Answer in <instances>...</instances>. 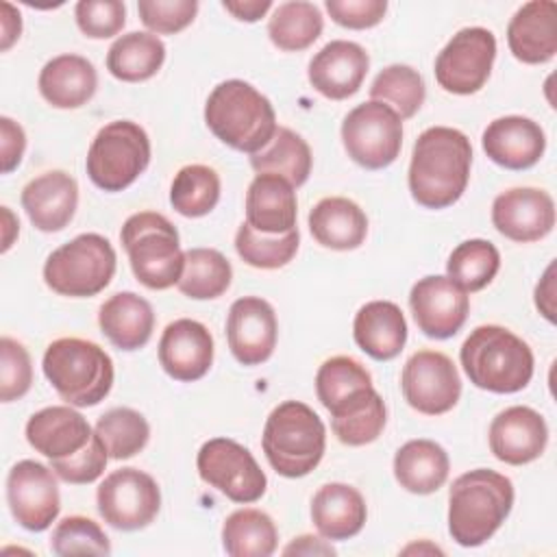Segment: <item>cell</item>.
Segmentation results:
<instances>
[{"label": "cell", "instance_id": "1", "mask_svg": "<svg viewBox=\"0 0 557 557\" xmlns=\"http://www.w3.org/2000/svg\"><path fill=\"white\" fill-rule=\"evenodd\" d=\"M472 165L470 139L450 126L422 131L411 150L409 191L426 209H446L468 187Z\"/></svg>", "mask_w": 557, "mask_h": 557}, {"label": "cell", "instance_id": "2", "mask_svg": "<svg viewBox=\"0 0 557 557\" xmlns=\"http://www.w3.org/2000/svg\"><path fill=\"white\" fill-rule=\"evenodd\" d=\"M513 507V483L490 468L459 474L448 492V533L466 548L485 544Z\"/></svg>", "mask_w": 557, "mask_h": 557}, {"label": "cell", "instance_id": "3", "mask_svg": "<svg viewBox=\"0 0 557 557\" xmlns=\"http://www.w3.org/2000/svg\"><path fill=\"white\" fill-rule=\"evenodd\" d=\"M205 122L222 144L246 154L261 152L278 128L272 102L239 78L213 87L205 102Z\"/></svg>", "mask_w": 557, "mask_h": 557}, {"label": "cell", "instance_id": "4", "mask_svg": "<svg viewBox=\"0 0 557 557\" xmlns=\"http://www.w3.org/2000/svg\"><path fill=\"white\" fill-rule=\"evenodd\" d=\"M459 359L470 383L494 394L524 389L535 366L529 344L498 324L476 326L461 344Z\"/></svg>", "mask_w": 557, "mask_h": 557}, {"label": "cell", "instance_id": "5", "mask_svg": "<svg viewBox=\"0 0 557 557\" xmlns=\"http://www.w3.org/2000/svg\"><path fill=\"white\" fill-rule=\"evenodd\" d=\"M261 446L268 463L281 476L300 479L322 461L326 429L309 405L300 400H285L270 411Z\"/></svg>", "mask_w": 557, "mask_h": 557}, {"label": "cell", "instance_id": "6", "mask_svg": "<svg viewBox=\"0 0 557 557\" xmlns=\"http://www.w3.org/2000/svg\"><path fill=\"white\" fill-rule=\"evenodd\" d=\"M41 368L57 394L72 407H94L113 387V361L89 339H54L44 352Z\"/></svg>", "mask_w": 557, "mask_h": 557}, {"label": "cell", "instance_id": "7", "mask_svg": "<svg viewBox=\"0 0 557 557\" xmlns=\"http://www.w3.org/2000/svg\"><path fill=\"white\" fill-rule=\"evenodd\" d=\"M122 246L128 255L135 278L148 289H168L178 283L185 268V252L176 226L157 211L133 213L122 231Z\"/></svg>", "mask_w": 557, "mask_h": 557}, {"label": "cell", "instance_id": "8", "mask_svg": "<svg viewBox=\"0 0 557 557\" xmlns=\"http://www.w3.org/2000/svg\"><path fill=\"white\" fill-rule=\"evenodd\" d=\"M115 265L111 242L98 233H83L48 255L44 281L61 296L89 298L111 283Z\"/></svg>", "mask_w": 557, "mask_h": 557}, {"label": "cell", "instance_id": "9", "mask_svg": "<svg viewBox=\"0 0 557 557\" xmlns=\"http://www.w3.org/2000/svg\"><path fill=\"white\" fill-rule=\"evenodd\" d=\"M150 163L148 133L131 120L104 124L87 152V176L104 191H122L133 185Z\"/></svg>", "mask_w": 557, "mask_h": 557}, {"label": "cell", "instance_id": "10", "mask_svg": "<svg viewBox=\"0 0 557 557\" xmlns=\"http://www.w3.org/2000/svg\"><path fill=\"white\" fill-rule=\"evenodd\" d=\"M342 141L348 157L366 170L392 165L403 148V120L376 100L357 104L342 122Z\"/></svg>", "mask_w": 557, "mask_h": 557}, {"label": "cell", "instance_id": "11", "mask_svg": "<svg viewBox=\"0 0 557 557\" xmlns=\"http://www.w3.org/2000/svg\"><path fill=\"white\" fill-rule=\"evenodd\" d=\"M198 474L233 503H255L265 494L268 479L252 453L235 440L213 437L196 457Z\"/></svg>", "mask_w": 557, "mask_h": 557}, {"label": "cell", "instance_id": "12", "mask_svg": "<svg viewBox=\"0 0 557 557\" xmlns=\"http://www.w3.org/2000/svg\"><path fill=\"white\" fill-rule=\"evenodd\" d=\"M98 513L107 524L120 531L148 527L161 507L157 481L137 468H120L104 476L96 492Z\"/></svg>", "mask_w": 557, "mask_h": 557}, {"label": "cell", "instance_id": "13", "mask_svg": "<svg viewBox=\"0 0 557 557\" xmlns=\"http://www.w3.org/2000/svg\"><path fill=\"white\" fill-rule=\"evenodd\" d=\"M496 59V37L483 26H468L453 35L435 59V81L448 94H476L490 78Z\"/></svg>", "mask_w": 557, "mask_h": 557}, {"label": "cell", "instance_id": "14", "mask_svg": "<svg viewBox=\"0 0 557 557\" xmlns=\"http://www.w3.org/2000/svg\"><path fill=\"white\" fill-rule=\"evenodd\" d=\"M400 389L416 411L442 416L457 405L461 379L448 355L440 350H418L403 366Z\"/></svg>", "mask_w": 557, "mask_h": 557}, {"label": "cell", "instance_id": "15", "mask_svg": "<svg viewBox=\"0 0 557 557\" xmlns=\"http://www.w3.org/2000/svg\"><path fill=\"white\" fill-rule=\"evenodd\" d=\"M7 500L11 516L26 531H46L61 511L54 470L33 459L17 461L7 476Z\"/></svg>", "mask_w": 557, "mask_h": 557}, {"label": "cell", "instance_id": "16", "mask_svg": "<svg viewBox=\"0 0 557 557\" xmlns=\"http://www.w3.org/2000/svg\"><path fill=\"white\" fill-rule=\"evenodd\" d=\"M409 307L418 329L433 339L459 333L470 311L468 292L442 274L420 278L409 292Z\"/></svg>", "mask_w": 557, "mask_h": 557}, {"label": "cell", "instance_id": "17", "mask_svg": "<svg viewBox=\"0 0 557 557\" xmlns=\"http://www.w3.org/2000/svg\"><path fill=\"white\" fill-rule=\"evenodd\" d=\"M492 224L511 242H537L555 226V200L537 187H511L494 198Z\"/></svg>", "mask_w": 557, "mask_h": 557}, {"label": "cell", "instance_id": "18", "mask_svg": "<svg viewBox=\"0 0 557 557\" xmlns=\"http://www.w3.org/2000/svg\"><path fill=\"white\" fill-rule=\"evenodd\" d=\"M276 313L268 300L244 296L231 305L226 339L233 357L242 366H259L268 361L276 348Z\"/></svg>", "mask_w": 557, "mask_h": 557}, {"label": "cell", "instance_id": "19", "mask_svg": "<svg viewBox=\"0 0 557 557\" xmlns=\"http://www.w3.org/2000/svg\"><path fill=\"white\" fill-rule=\"evenodd\" d=\"M159 363L174 381L202 379L213 363V337L209 329L191 318L170 322L159 339Z\"/></svg>", "mask_w": 557, "mask_h": 557}, {"label": "cell", "instance_id": "20", "mask_svg": "<svg viewBox=\"0 0 557 557\" xmlns=\"http://www.w3.org/2000/svg\"><path fill=\"white\" fill-rule=\"evenodd\" d=\"M490 450L509 466H524L542 457L548 444L546 420L531 407L503 409L490 424Z\"/></svg>", "mask_w": 557, "mask_h": 557}, {"label": "cell", "instance_id": "21", "mask_svg": "<svg viewBox=\"0 0 557 557\" xmlns=\"http://www.w3.org/2000/svg\"><path fill=\"white\" fill-rule=\"evenodd\" d=\"M370 57L363 46L346 39L329 41L309 61L311 87L331 100H346L355 96L368 74Z\"/></svg>", "mask_w": 557, "mask_h": 557}, {"label": "cell", "instance_id": "22", "mask_svg": "<svg viewBox=\"0 0 557 557\" xmlns=\"http://www.w3.org/2000/svg\"><path fill=\"white\" fill-rule=\"evenodd\" d=\"M481 146L483 152L500 168L529 170L542 159L546 150V135L531 117L505 115L487 124Z\"/></svg>", "mask_w": 557, "mask_h": 557}, {"label": "cell", "instance_id": "23", "mask_svg": "<svg viewBox=\"0 0 557 557\" xmlns=\"http://www.w3.org/2000/svg\"><path fill=\"white\" fill-rule=\"evenodd\" d=\"M22 207L30 224L44 233L65 228L78 207V183L63 170H48L22 189Z\"/></svg>", "mask_w": 557, "mask_h": 557}, {"label": "cell", "instance_id": "24", "mask_svg": "<svg viewBox=\"0 0 557 557\" xmlns=\"http://www.w3.org/2000/svg\"><path fill=\"white\" fill-rule=\"evenodd\" d=\"M94 431L72 405H52L33 413L26 422L28 444L48 459H67L83 450Z\"/></svg>", "mask_w": 557, "mask_h": 557}, {"label": "cell", "instance_id": "25", "mask_svg": "<svg viewBox=\"0 0 557 557\" xmlns=\"http://www.w3.org/2000/svg\"><path fill=\"white\" fill-rule=\"evenodd\" d=\"M507 44L522 63H548L557 52V4L550 0L522 4L507 26Z\"/></svg>", "mask_w": 557, "mask_h": 557}, {"label": "cell", "instance_id": "26", "mask_svg": "<svg viewBox=\"0 0 557 557\" xmlns=\"http://www.w3.org/2000/svg\"><path fill=\"white\" fill-rule=\"evenodd\" d=\"M296 187L278 174H257L246 191V222L268 235L296 228Z\"/></svg>", "mask_w": 557, "mask_h": 557}, {"label": "cell", "instance_id": "27", "mask_svg": "<svg viewBox=\"0 0 557 557\" xmlns=\"http://www.w3.org/2000/svg\"><path fill=\"white\" fill-rule=\"evenodd\" d=\"M368 518L361 492L348 483H326L311 500V520L322 537L342 542L355 537Z\"/></svg>", "mask_w": 557, "mask_h": 557}, {"label": "cell", "instance_id": "28", "mask_svg": "<svg viewBox=\"0 0 557 557\" xmlns=\"http://www.w3.org/2000/svg\"><path fill=\"white\" fill-rule=\"evenodd\" d=\"M357 346L376 361H389L400 355L407 342V322L400 307L392 300L366 302L352 322Z\"/></svg>", "mask_w": 557, "mask_h": 557}, {"label": "cell", "instance_id": "29", "mask_svg": "<svg viewBox=\"0 0 557 557\" xmlns=\"http://www.w3.org/2000/svg\"><path fill=\"white\" fill-rule=\"evenodd\" d=\"M39 94L57 109H78L91 100L98 74L91 61L81 54L52 57L39 72Z\"/></svg>", "mask_w": 557, "mask_h": 557}, {"label": "cell", "instance_id": "30", "mask_svg": "<svg viewBox=\"0 0 557 557\" xmlns=\"http://www.w3.org/2000/svg\"><path fill=\"white\" fill-rule=\"evenodd\" d=\"M98 324L115 348L137 350L152 337L154 311L150 302L135 292H117L100 305Z\"/></svg>", "mask_w": 557, "mask_h": 557}, {"label": "cell", "instance_id": "31", "mask_svg": "<svg viewBox=\"0 0 557 557\" xmlns=\"http://www.w3.org/2000/svg\"><path fill=\"white\" fill-rule=\"evenodd\" d=\"M309 231L324 248L355 250L366 242L368 218L350 198L329 196L309 211Z\"/></svg>", "mask_w": 557, "mask_h": 557}, {"label": "cell", "instance_id": "32", "mask_svg": "<svg viewBox=\"0 0 557 557\" xmlns=\"http://www.w3.org/2000/svg\"><path fill=\"white\" fill-rule=\"evenodd\" d=\"M448 470V453L433 440H409L394 455V476L411 494L437 492Z\"/></svg>", "mask_w": 557, "mask_h": 557}, {"label": "cell", "instance_id": "33", "mask_svg": "<svg viewBox=\"0 0 557 557\" xmlns=\"http://www.w3.org/2000/svg\"><path fill=\"white\" fill-rule=\"evenodd\" d=\"M331 413V429L346 446H366L374 442L387 422V409L374 387H366L337 405Z\"/></svg>", "mask_w": 557, "mask_h": 557}, {"label": "cell", "instance_id": "34", "mask_svg": "<svg viewBox=\"0 0 557 557\" xmlns=\"http://www.w3.org/2000/svg\"><path fill=\"white\" fill-rule=\"evenodd\" d=\"M165 61V44L152 33H126L117 37L107 52V70L124 83L152 78Z\"/></svg>", "mask_w": 557, "mask_h": 557}, {"label": "cell", "instance_id": "35", "mask_svg": "<svg viewBox=\"0 0 557 557\" xmlns=\"http://www.w3.org/2000/svg\"><path fill=\"white\" fill-rule=\"evenodd\" d=\"M311 148L292 128L278 126L272 141L257 154H250V165L257 174H278L294 187L307 183L311 174Z\"/></svg>", "mask_w": 557, "mask_h": 557}, {"label": "cell", "instance_id": "36", "mask_svg": "<svg viewBox=\"0 0 557 557\" xmlns=\"http://www.w3.org/2000/svg\"><path fill=\"white\" fill-rule=\"evenodd\" d=\"M276 542V524L261 509H237L222 524V546L231 557H268Z\"/></svg>", "mask_w": 557, "mask_h": 557}, {"label": "cell", "instance_id": "37", "mask_svg": "<svg viewBox=\"0 0 557 557\" xmlns=\"http://www.w3.org/2000/svg\"><path fill=\"white\" fill-rule=\"evenodd\" d=\"M324 28V17L313 2L292 0L274 9L268 22L270 41L285 52H298L309 48Z\"/></svg>", "mask_w": 557, "mask_h": 557}, {"label": "cell", "instance_id": "38", "mask_svg": "<svg viewBox=\"0 0 557 557\" xmlns=\"http://www.w3.org/2000/svg\"><path fill=\"white\" fill-rule=\"evenodd\" d=\"M233 278L228 259L215 248L185 250V268L176 283L178 292L194 300H211L222 296Z\"/></svg>", "mask_w": 557, "mask_h": 557}, {"label": "cell", "instance_id": "39", "mask_svg": "<svg viewBox=\"0 0 557 557\" xmlns=\"http://www.w3.org/2000/svg\"><path fill=\"white\" fill-rule=\"evenodd\" d=\"M426 87L418 70L394 63L383 67L370 85V100L392 107L400 120L413 117L424 104Z\"/></svg>", "mask_w": 557, "mask_h": 557}, {"label": "cell", "instance_id": "40", "mask_svg": "<svg viewBox=\"0 0 557 557\" xmlns=\"http://www.w3.org/2000/svg\"><path fill=\"white\" fill-rule=\"evenodd\" d=\"M220 200V176L202 163L185 165L176 172L170 187V202L185 218H202L215 209Z\"/></svg>", "mask_w": 557, "mask_h": 557}, {"label": "cell", "instance_id": "41", "mask_svg": "<svg viewBox=\"0 0 557 557\" xmlns=\"http://www.w3.org/2000/svg\"><path fill=\"white\" fill-rule=\"evenodd\" d=\"M500 268V252L487 239L461 242L446 261L448 278L463 292H479L494 281Z\"/></svg>", "mask_w": 557, "mask_h": 557}, {"label": "cell", "instance_id": "42", "mask_svg": "<svg viewBox=\"0 0 557 557\" xmlns=\"http://www.w3.org/2000/svg\"><path fill=\"white\" fill-rule=\"evenodd\" d=\"M96 435L107 448L109 459L135 457L150 437L146 418L131 407H113L104 411L96 422Z\"/></svg>", "mask_w": 557, "mask_h": 557}, {"label": "cell", "instance_id": "43", "mask_svg": "<svg viewBox=\"0 0 557 557\" xmlns=\"http://www.w3.org/2000/svg\"><path fill=\"white\" fill-rule=\"evenodd\" d=\"M300 244L298 228H292L281 235H268L252 228L248 222L239 224L235 233V250L244 263L259 270H276L287 265Z\"/></svg>", "mask_w": 557, "mask_h": 557}, {"label": "cell", "instance_id": "44", "mask_svg": "<svg viewBox=\"0 0 557 557\" xmlns=\"http://www.w3.org/2000/svg\"><path fill=\"white\" fill-rule=\"evenodd\" d=\"M372 387V376L357 359L337 355L326 359L315 374V394L318 400L333 411L344 400L352 398L361 389Z\"/></svg>", "mask_w": 557, "mask_h": 557}, {"label": "cell", "instance_id": "45", "mask_svg": "<svg viewBox=\"0 0 557 557\" xmlns=\"http://www.w3.org/2000/svg\"><path fill=\"white\" fill-rule=\"evenodd\" d=\"M54 555H109L111 544L100 524L87 516L63 518L50 537Z\"/></svg>", "mask_w": 557, "mask_h": 557}, {"label": "cell", "instance_id": "46", "mask_svg": "<svg viewBox=\"0 0 557 557\" xmlns=\"http://www.w3.org/2000/svg\"><path fill=\"white\" fill-rule=\"evenodd\" d=\"M33 385V366L28 350L13 337L0 339V400L22 398Z\"/></svg>", "mask_w": 557, "mask_h": 557}, {"label": "cell", "instance_id": "47", "mask_svg": "<svg viewBox=\"0 0 557 557\" xmlns=\"http://www.w3.org/2000/svg\"><path fill=\"white\" fill-rule=\"evenodd\" d=\"M139 20L152 35H174L187 28L196 13V0H139L137 2Z\"/></svg>", "mask_w": 557, "mask_h": 557}, {"label": "cell", "instance_id": "48", "mask_svg": "<svg viewBox=\"0 0 557 557\" xmlns=\"http://www.w3.org/2000/svg\"><path fill=\"white\" fill-rule=\"evenodd\" d=\"M74 17L85 37L107 39L124 28L126 7L120 0H81Z\"/></svg>", "mask_w": 557, "mask_h": 557}, {"label": "cell", "instance_id": "49", "mask_svg": "<svg viewBox=\"0 0 557 557\" xmlns=\"http://www.w3.org/2000/svg\"><path fill=\"white\" fill-rule=\"evenodd\" d=\"M107 459H109L107 448L94 431V437L83 450H78L67 459H50V468L61 481L83 485V483H94L104 472Z\"/></svg>", "mask_w": 557, "mask_h": 557}, {"label": "cell", "instance_id": "50", "mask_svg": "<svg viewBox=\"0 0 557 557\" xmlns=\"http://www.w3.org/2000/svg\"><path fill=\"white\" fill-rule=\"evenodd\" d=\"M324 7L335 24L352 30L376 26L387 11L385 0H326Z\"/></svg>", "mask_w": 557, "mask_h": 557}, {"label": "cell", "instance_id": "51", "mask_svg": "<svg viewBox=\"0 0 557 557\" xmlns=\"http://www.w3.org/2000/svg\"><path fill=\"white\" fill-rule=\"evenodd\" d=\"M0 150H2V174H9L13 172L22 157H24V148H26V135H24V128L13 122L11 117L2 115L0 117Z\"/></svg>", "mask_w": 557, "mask_h": 557}, {"label": "cell", "instance_id": "52", "mask_svg": "<svg viewBox=\"0 0 557 557\" xmlns=\"http://www.w3.org/2000/svg\"><path fill=\"white\" fill-rule=\"evenodd\" d=\"M535 307L548 322H555V263L546 268L535 287Z\"/></svg>", "mask_w": 557, "mask_h": 557}, {"label": "cell", "instance_id": "53", "mask_svg": "<svg viewBox=\"0 0 557 557\" xmlns=\"http://www.w3.org/2000/svg\"><path fill=\"white\" fill-rule=\"evenodd\" d=\"M222 7L242 22H257L272 9V2L270 0H224Z\"/></svg>", "mask_w": 557, "mask_h": 557}, {"label": "cell", "instance_id": "54", "mask_svg": "<svg viewBox=\"0 0 557 557\" xmlns=\"http://www.w3.org/2000/svg\"><path fill=\"white\" fill-rule=\"evenodd\" d=\"M285 555H335V548L324 540L315 537V535H300L294 537V542H289L283 548Z\"/></svg>", "mask_w": 557, "mask_h": 557}, {"label": "cell", "instance_id": "55", "mask_svg": "<svg viewBox=\"0 0 557 557\" xmlns=\"http://www.w3.org/2000/svg\"><path fill=\"white\" fill-rule=\"evenodd\" d=\"M22 33V15L11 2H2V50H9L13 41L20 39Z\"/></svg>", "mask_w": 557, "mask_h": 557}, {"label": "cell", "instance_id": "56", "mask_svg": "<svg viewBox=\"0 0 557 557\" xmlns=\"http://www.w3.org/2000/svg\"><path fill=\"white\" fill-rule=\"evenodd\" d=\"M2 220H4V237H2V252H7L13 244V237L20 231V222L13 215V211L9 207H2Z\"/></svg>", "mask_w": 557, "mask_h": 557}]
</instances>
